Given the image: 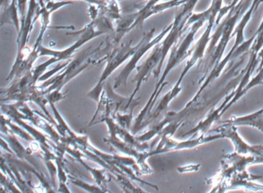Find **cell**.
<instances>
[{"label": "cell", "mask_w": 263, "mask_h": 193, "mask_svg": "<svg viewBox=\"0 0 263 193\" xmlns=\"http://www.w3.org/2000/svg\"><path fill=\"white\" fill-rule=\"evenodd\" d=\"M249 53L247 52L230 61L226 70H223L219 80L215 79L213 87L209 85L199 95L194 96L181 111L166 113L164 119L167 124L173 122L181 127L189 119L197 120L204 113H209L213 110L221 99H224L238 87L246 72V66L243 67V63Z\"/></svg>", "instance_id": "6da1fadb"}, {"label": "cell", "mask_w": 263, "mask_h": 193, "mask_svg": "<svg viewBox=\"0 0 263 193\" xmlns=\"http://www.w3.org/2000/svg\"><path fill=\"white\" fill-rule=\"evenodd\" d=\"M115 32V29L112 24V19L106 16L103 10H100L98 16L95 19H92V22L86 26L81 31L76 32L74 33H67V35L79 36V38L75 44L69 47L68 48L64 50H53L44 46H40L38 48L40 56H48L51 58L44 63L38 65L32 70L35 82H38L46 70L52 64L61 62V61L70 60L73 58L72 56L74 52L86 42L103 34H107V33L113 34Z\"/></svg>", "instance_id": "7a4b0ae2"}, {"label": "cell", "mask_w": 263, "mask_h": 193, "mask_svg": "<svg viewBox=\"0 0 263 193\" xmlns=\"http://www.w3.org/2000/svg\"><path fill=\"white\" fill-rule=\"evenodd\" d=\"M96 49L88 48L81 52L74 59L70 61L68 65L63 72L45 81L44 84L38 87L43 94L47 95L53 90H62V89L73 78L85 71L87 69L95 67L98 64L106 61L109 53L114 47L110 41L107 39Z\"/></svg>", "instance_id": "3957f363"}, {"label": "cell", "mask_w": 263, "mask_h": 193, "mask_svg": "<svg viewBox=\"0 0 263 193\" xmlns=\"http://www.w3.org/2000/svg\"><path fill=\"white\" fill-rule=\"evenodd\" d=\"M132 41H130L127 44L119 45L118 47H115L109 53L107 59H106L107 65H106L105 69L101 74V78H100L95 87L87 94L89 98L93 99L97 102H99L100 97H101L103 90H104V82L118 67H121L127 59H130L134 56V54L136 53L137 50L139 47V42L136 46L133 47V46H132Z\"/></svg>", "instance_id": "277c9868"}, {"label": "cell", "mask_w": 263, "mask_h": 193, "mask_svg": "<svg viewBox=\"0 0 263 193\" xmlns=\"http://www.w3.org/2000/svg\"><path fill=\"white\" fill-rule=\"evenodd\" d=\"M172 27V24H171L170 26L166 27L159 35H158L155 38H153V36L154 33L155 32V29H152L149 33L144 35V37L139 42L140 46L138 50H137L136 53L130 58V61L127 62V65L125 66L124 70L121 72L119 76L115 78V84H114L113 87L115 90L119 88L121 85H127L129 76L132 74V72L138 67L137 65H138V62L141 60L142 56H144L145 53L148 50H150L152 47L159 44L164 39V36L169 33Z\"/></svg>", "instance_id": "5b68a950"}, {"label": "cell", "mask_w": 263, "mask_h": 193, "mask_svg": "<svg viewBox=\"0 0 263 193\" xmlns=\"http://www.w3.org/2000/svg\"><path fill=\"white\" fill-rule=\"evenodd\" d=\"M173 136H161L160 142L155 149L147 152L148 157L156 156V155L164 154V153H170V152L179 151V150L192 149L197 148L200 145H204L208 142H213L223 139L222 136L219 133H205L201 134V136L197 138H189L184 141H178L173 139Z\"/></svg>", "instance_id": "8992f818"}, {"label": "cell", "mask_w": 263, "mask_h": 193, "mask_svg": "<svg viewBox=\"0 0 263 193\" xmlns=\"http://www.w3.org/2000/svg\"><path fill=\"white\" fill-rule=\"evenodd\" d=\"M32 71L22 77L13 79V82L7 89L1 90L2 101H16L27 102L31 100L32 95L36 89Z\"/></svg>", "instance_id": "52a82bcc"}, {"label": "cell", "mask_w": 263, "mask_h": 193, "mask_svg": "<svg viewBox=\"0 0 263 193\" xmlns=\"http://www.w3.org/2000/svg\"><path fill=\"white\" fill-rule=\"evenodd\" d=\"M209 133H219L222 138L229 139L232 142L235 153L241 155L250 156H263V145H252L246 142L238 134V126L226 122L213 130H209Z\"/></svg>", "instance_id": "ba28073f"}, {"label": "cell", "mask_w": 263, "mask_h": 193, "mask_svg": "<svg viewBox=\"0 0 263 193\" xmlns=\"http://www.w3.org/2000/svg\"><path fill=\"white\" fill-rule=\"evenodd\" d=\"M182 81L183 79L179 77V79H178L175 85H174L173 88H172L168 93H167V94L164 95V97L160 101L158 106L155 108V111L152 112V113H151V114L146 118L145 120L142 122L141 130L145 128L147 125H150L152 122L156 121L163 113H165L166 110L168 108V105L169 104L171 103V102H172L175 98H176L177 96L179 95V93H181V90H182L181 87Z\"/></svg>", "instance_id": "9c48e42d"}, {"label": "cell", "mask_w": 263, "mask_h": 193, "mask_svg": "<svg viewBox=\"0 0 263 193\" xmlns=\"http://www.w3.org/2000/svg\"><path fill=\"white\" fill-rule=\"evenodd\" d=\"M222 122L236 126H249L257 128L263 134V108L255 113L242 116H233Z\"/></svg>", "instance_id": "30bf717a"}, {"label": "cell", "mask_w": 263, "mask_h": 193, "mask_svg": "<svg viewBox=\"0 0 263 193\" xmlns=\"http://www.w3.org/2000/svg\"><path fill=\"white\" fill-rule=\"evenodd\" d=\"M64 158L57 156L56 162L58 166V178L59 181V188L57 191L58 192H71L68 187L67 186V182L68 181V171H66V167L63 162Z\"/></svg>", "instance_id": "8fae6325"}, {"label": "cell", "mask_w": 263, "mask_h": 193, "mask_svg": "<svg viewBox=\"0 0 263 193\" xmlns=\"http://www.w3.org/2000/svg\"><path fill=\"white\" fill-rule=\"evenodd\" d=\"M68 176L72 183L81 187V188H82L83 189L85 190V191H89V192H104V190L100 186L90 185V184L87 183V182H84V181L81 180V179L73 177V176H71L70 174H68Z\"/></svg>", "instance_id": "7c38bea8"}, {"label": "cell", "mask_w": 263, "mask_h": 193, "mask_svg": "<svg viewBox=\"0 0 263 193\" xmlns=\"http://www.w3.org/2000/svg\"><path fill=\"white\" fill-rule=\"evenodd\" d=\"M70 60H68V62H65V63H59L56 67H55L53 70H50V71L47 72L45 74H43L42 76L40 78L38 82H45V81L48 80L50 78L53 77V76H55L57 73L61 71V70H64L67 65H68L69 62H70Z\"/></svg>", "instance_id": "4fadbf2b"}, {"label": "cell", "mask_w": 263, "mask_h": 193, "mask_svg": "<svg viewBox=\"0 0 263 193\" xmlns=\"http://www.w3.org/2000/svg\"><path fill=\"white\" fill-rule=\"evenodd\" d=\"M61 91L62 90H53V91L50 92L48 94L45 95L46 97L48 99V102L57 103V102L64 99L66 97L67 92L66 93H62Z\"/></svg>", "instance_id": "5bb4252c"}, {"label": "cell", "mask_w": 263, "mask_h": 193, "mask_svg": "<svg viewBox=\"0 0 263 193\" xmlns=\"http://www.w3.org/2000/svg\"><path fill=\"white\" fill-rule=\"evenodd\" d=\"M200 167H201L200 164H191V165H184V166L178 167L177 170L180 173H192V171H198Z\"/></svg>", "instance_id": "9a60e30c"}, {"label": "cell", "mask_w": 263, "mask_h": 193, "mask_svg": "<svg viewBox=\"0 0 263 193\" xmlns=\"http://www.w3.org/2000/svg\"><path fill=\"white\" fill-rule=\"evenodd\" d=\"M50 1L51 0H47V3L50 2ZM82 1H87L90 4H97L99 7L98 8L103 9L105 8L108 5L110 0H82Z\"/></svg>", "instance_id": "2e32d148"}]
</instances>
